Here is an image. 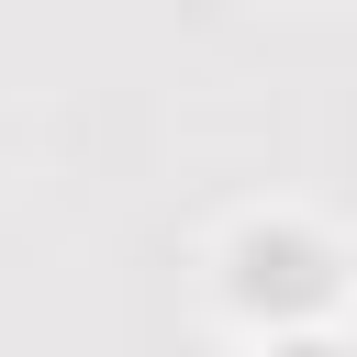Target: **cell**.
I'll list each match as a JSON object with an SVG mask.
<instances>
[{
  "label": "cell",
  "instance_id": "obj_1",
  "mask_svg": "<svg viewBox=\"0 0 357 357\" xmlns=\"http://www.w3.org/2000/svg\"><path fill=\"white\" fill-rule=\"evenodd\" d=\"M245 257H257V279H245L257 301H268V290H279V301H312V290H324V268H312V245H245Z\"/></svg>",
  "mask_w": 357,
  "mask_h": 357
},
{
  "label": "cell",
  "instance_id": "obj_2",
  "mask_svg": "<svg viewBox=\"0 0 357 357\" xmlns=\"http://www.w3.org/2000/svg\"><path fill=\"white\" fill-rule=\"evenodd\" d=\"M290 357H324V346H290Z\"/></svg>",
  "mask_w": 357,
  "mask_h": 357
}]
</instances>
